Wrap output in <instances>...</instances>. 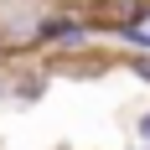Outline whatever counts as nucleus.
Listing matches in <instances>:
<instances>
[{
  "label": "nucleus",
  "mask_w": 150,
  "mask_h": 150,
  "mask_svg": "<svg viewBox=\"0 0 150 150\" xmlns=\"http://www.w3.org/2000/svg\"><path fill=\"white\" fill-rule=\"evenodd\" d=\"M140 150H150V145H140Z\"/></svg>",
  "instance_id": "obj_7"
},
{
  "label": "nucleus",
  "mask_w": 150,
  "mask_h": 150,
  "mask_svg": "<svg viewBox=\"0 0 150 150\" xmlns=\"http://www.w3.org/2000/svg\"><path fill=\"white\" fill-rule=\"evenodd\" d=\"M135 135H140V145H150V109H145V114L135 119Z\"/></svg>",
  "instance_id": "obj_3"
},
{
  "label": "nucleus",
  "mask_w": 150,
  "mask_h": 150,
  "mask_svg": "<svg viewBox=\"0 0 150 150\" xmlns=\"http://www.w3.org/2000/svg\"><path fill=\"white\" fill-rule=\"evenodd\" d=\"M145 26H150V11H145Z\"/></svg>",
  "instance_id": "obj_5"
},
{
  "label": "nucleus",
  "mask_w": 150,
  "mask_h": 150,
  "mask_svg": "<svg viewBox=\"0 0 150 150\" xmlns=\"http://www.w3.org/2000/svg\"><path fill=\"white\" fill-rule=\"evenodd\" d=\"M5 93H11V83H5V78H0V98H5Z\"/></svg>",
  "instance_id": "obj_4"
},
{
  "label": "nucleus",
  "mask_w": 150,
  "mask_h": 150,
  "mask_svg": "<svg viewBox=\"0 0 150 150\" xmlns=\"http://www.w3.org/2000/svg\"><path fill=\"white\" fill-rule=\"evenodd\" d=\"M88 36H93V26L78 16H42L31 26V42H47V47H83Z\"/></svg>",
  "instance_id": "obj_1"
},
{
  "label": "nucleus",
  "mask_w": 150,
  "mask_h": 150,
  "mask_svg": "<svg viewBox=\"0 0 150 150\" xmlns=\"http://www.w3.org/2000/svg\"><path fill=\"white\" fill-rule=\"evenodd\" d=\"M124 67H129L135 78H145V83H150V52H135V57H124Z\"/></svg>",
  "instance_id": "obj_2"
},
{
  "label": "nucleus",
  "mask_w": 150,
  "mask_h": 150,
  "mask_svg": "<svg viewBox=\"0 0 150 150\" xmlns=\"http://www.w3.org/2000/svg\"><path fill=\"white\" fill-rule=\"evenodd\" d=\"M0 57H5V47H0Z\"/></svg>",
  "instance_id": "obj_6"
}]
</instances>
